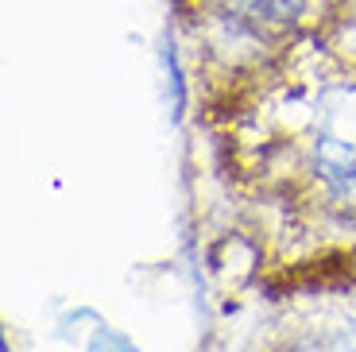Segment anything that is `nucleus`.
I'll return each mask as SVG.
<instances>
[{"instance_id":"nucleus-1","label":"nucleus","mask_w":356,"mask_h":352,"mask_svg":"<svg viewBox=\"0 0 356 352\" xmlns=\"http://www.w3.org/2000/svg\"><path fill=\"white\" fill-rule=\"evenodd\" d=\"M217 194L252 275L356 244V47L306 43L190 89ZM248 275V279H252Z\"/></svg>"},{"instance_id":"nucleus-2","label":"nucleus","mask_w":356,"mask_h":352,"mask_svg":"<svg viewBox=\"0 0 356 352\" xmlns=\"http://www.w3.org/2000/svg\"><path fill=\"white\" fill-rule=\"evenodd\" d=\"M167 27L194 89L306 43L348 39L356 0H167Z\"/></svg>"},{"instance_id":"nucleus-3","label":"nucleus","mask_w":356,"mask_h":352,"mask_svg":"<svg viewBox=\"0 0 356 352\" xmlns=\"http://www.w3.org/2000/svg\"><path fill=\"white\" fill-rule=\"evenodd\" d=\"M205 352H356V291L252 287Z\"/></svg>"},{"instance_id":"nucleus-4","label":"nucleus","mask_w":356,"mask_h":352,"mask_svg":"<svg viewBox=\"0 0 356 352\" xmlns=\"http://www.w3.org/2000/svg\"><path fill=\"white\" fill-rule=\"evenodd\" d=\"M248 287H345V291H356V244L330 248V252L306 255L283 267H267L252 275Z\"/></svg>"}]
</instances>
